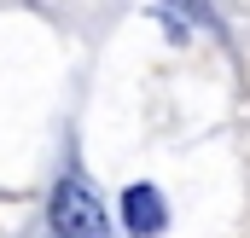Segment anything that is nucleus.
Segmentation results:
<instances>
[{
  "label": "nucleus",
  "instance_id": "f257e3e1",
  "mask_svg": "<svg viewBox=\"0 0 250 238\" xmlns=\"http://www.w3.org/2000/svg\"><path fill=\"white\" fill-rule=\"evenodd\" d=\"M47 215H53V238H111V221H105L99 198L82 180H59L53 186Z\"/></svg>",
  "mask_w": 250,
  "mask_h": 238
},
{
  "label": "nucleus",
  "instance_id": "f03ea898",
  "mask_svg": "<svg viewBox=\"0 0 250 238\" xmlns=\"http://www.w3.org/2000/svg\"><path fill=\"white\" fill-rule=\"evenodd\" d=\"M163 221H169V209H163V192L157 186H128L123 192V227L134 238H157Z\"/></svg>",
  "mask_w": 250,
  "mask_h": 238
}]
</instances>
